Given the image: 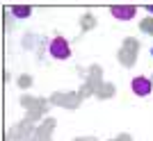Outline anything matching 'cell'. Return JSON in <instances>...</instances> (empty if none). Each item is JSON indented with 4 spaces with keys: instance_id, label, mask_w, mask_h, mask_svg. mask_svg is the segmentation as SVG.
<instances>
[{
    "instance_id": "cell-1",
    "label": "cell",
    "mask_w": 153,
    "mask_h": 141,
    "mask_svg": "<svg viewBox=\"0 0 153 141\" xmlns=\"http://www.w3.org/2000/svg\"><path fill=\"white\" fill-rule=\"evenodd\" d=\"M51 55H53L55 59H66V57H71L69 41H64L62 37L53 39V41H51Z\"/></svg>"
},
{
    "instance_id": "cell-5",
    "label": "cell",
    "mask_w": 153,
    "mask_h": 141,
    "mask_svg": "<svg viewBox=\"0 0 153 141\" xmlns=\"http://www.w3.org/2000/svg\"><path fill=\"white\" fill-rule=\"evenodd\" d=\"M151 55H153V50H151Z\"/></svg>"
},
{
    "instance_id": "cell-2",
    "label": "cell",
    "mask_w": 153,
    "mask_h": 141,
    "mask_svg": "<svg viewBox=\"0 0 153 141\" xmlns=\"http://www.w3.org/2000/svg\"><path fill=\"white\" fill-rule=\"evenodd\" d=\"M130 89H133L135 96H149L153 89V84L149 77H135L133 82H130Z\"/></svg>"
},
{
    "instance_id": "cell-3",
    "label": "cell",
    "mask_w": 153,
    "mask_h": 141,
    "mask_svg": "<svg viewBox=\"0 0 153 141\" xmlns=\"http://www.w3.org/2000/svg\"><path fill=\"white\" fill-rule=\"evenodd\" d=\"M133 14H135V7H133V5H128V7H119V5H114V7H112V16H114V18L128 21V18H133Z\"/></svg>"
},
{
    "instance_id": "cell-4",
    "label": "cell",
    "mask_w": 153,
    "mask_h": 141,
    "mask_svg": "<svg viewBox=\"0 0 153 141\" xmlns=\"http://www.w3.org/2000/svg\"><path fill=\"white\" fill-rule=\"evenodd\" d=\"M27 14H30V7H16V16H27Z\"/></svg>"
}]
</instances>
